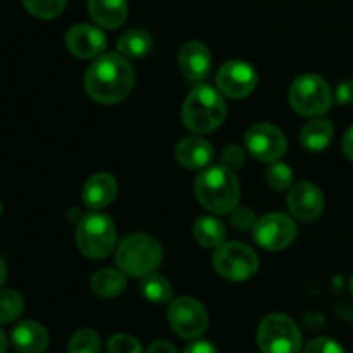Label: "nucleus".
I'll use <instances>...</instances> for the list:
<instances>
[{"mask_svg": "<svg viewBox=\"0 0 353 353\" xmlns=\"http://www.w3.org/2000/svg\"><path fill=\"white\" fill-rule=\"evenodd\" d=\"M257 72L248 62L228 61L219 68L216 76L217 90L224 97L240 100L250 95L257 86Z\"/></svg>", "mask_w": 353, "mask_h": 353, "instance_id": "f8f14e48", "label": "nucleus"}, {"mask_svg": "<svg viewBox=\"0 0 353 353\" xmlns=\"http://www.w3.org/2000/svg\"><path fill=\"white\" fill-rule=\"evenodd\" d=\"M195 195L210 212L231 214L240 203V183L234 171L224 165H214L196 176Z\"/></svg>", "mask_w": 353, "mask_h": 353, "instance_id": "f03ea898", "label": "nucleus"}, {"mask_svg": "<svg viewBox=\"0 0 353 353\" xmlns=\"http://www.w3.org/2000/svg\"><path fill=\"white\" fill-rule=\"evenodd\" d=\"M152 50V37L145 30H130L117 41V52L124 57L140 59Z\"/></svg>", "mask_w": 353, "mask_h": 353, "instance_id": "5701e85b", "label": "nucleus"}, {"mask_svg": "<svg viewBox=\"0 0 353 353\" xmlns=\"http://www.w3.org/2000/svg\"><path fill=\"white\" fill-rule=\"evenodd\" d=\"M117 196V181L109 172H97L83 186L81 199L88 209L100 210L109 207Z\"/></svg>", "mask_w": 353, "mask_h": 353, "instance_id": "f3484780", "label": "nucleus"}, {"mask_svg": "<svg viewBox=\"0 0 353 353\" xmlns=\"http://www.w3.org/2000/svg\"><path fill=\"white\" fill-rule=\"evenodd\" d=\"M174 155L179 165L196 171V169H205L214 161L216 152L205 138L186 137L176 145Z\"/></svg>", "mask_w": 353, "mask_h": 353, "instance_id": "dca6fc26", "label": "nucleus"}, {"mask_svg": "<svg viewBox=\"0 0 353 353\" xmlns=\"http://www.w3.org/2000/svg\"><path fill=\"white\" fill-rule=\"evenodd\" d=\"M226 112L223 93L209 85H199L186 97L181 117L192 133L203 134L217 130L226 119Z\"/></svg>", "mask_w": 353, "mask_h": 353, "instance_id": "7ed1b4c3", "label": "nucleus"}, {"mask_svg": "<svg viewBox=\"0 0 353 353\" xmlns=\"http://www.w3.org/2000/svg\"><path fill=\"white\" fill-rule=\"evenodd\" d=\"M265 181L276 192H283V190L292 188L293 183V171L288 164L285 162H272L269 169L265 171Z\"/></svg>", "mask_w": 353, "mask_h": 353, "instance_id": "cd10ccee", "label": "nucleus"}, {"mask_svg": "<svg viewBox=\"0 0 353 353\" xmlns=\"http://www.w3.org/2000/svg\"><path fill=\"white\" fill-rule=\"evenodd\" d=\"M0 214H2V202H0Z\"/></svg>", "mask_w": 353, "mask_h": 353, "instance_id": "ea45409f", "label": "nucleus"}, {"mask_svg": "<svg viewBox=\"0 0 353 353\" xmlns=\"http://www.w3.org/2000/svg\"><path fill=\"white\" fill-rule=\"evenodd\" d=\"M333 134L334 126L331 121L324 117H312L303 124L300 131V141L309 152H323L333 141Z\"/></svg>", "mask_w": 353, "mask_h": 353, "instance_id": "aec40b11", "label": "nucleus"}, {"mask_svg": "<svg viewBox=\"0 0 353 353\" xmlns=\"http://www.w3.org/2000/svg\"><path fill=\"white\" fill-rule=\"evenodd\" d=\"M168 321L172 331L183 340H199L209 327L205 307L193 296H179L168 309Z\"/></svg>", "mask_w": 353, "mask_h": 353, "instance_id": "1a4fd4ad", "label": "nucleus"}, {"mask_svg": "<svg viewBox=\"0 0 353 353\" xmlns=\"http://www.w3.org/2000/svg\"><path fill=\"white\" fill-rule=\"evenodd\" d=\"M162 248L155 238L145 233L128 234L116 250V264L131 278H145L157 271L162 264Z\"/></svg>", "mask_w": 353, "mask_h": 353, "instance_id": "20e7f679", "label": "nucleus"}, {"mask_svg": "<svg viewBox=\"0 0 353 353\" xmlns=\"http://www.w3.org/2000/svg\"><path fill=\"white\" fill-rule=\"evenodd\" d=\"M183 353H217V348L212 343H209V341L196 340L192 345H188Z\"/></svg>", "mask_w": 353, "mask_h": 353, "instance_id": "72a5a7b5", "label": "nucleus"}, {"mask_svg": "<svg viewBox=\"0 0 353 353\" xmlns=\"http://www.w3.org/2000/svg\"><path fill=\"white\" fill-rule=\"evenodd\" d=\"M126 274L121 269H100L90 279L92 292L100 299H116L126 290Z\"/></svg>", "mask_w": 353, "mask_h": 353, "instance_id": "412c9836", "label": "nucleus"}, {"mask_svg": "<svg viewBox=\"0 0 353 353\" xmlns=\"http://www.w3.org/2000/svg\"><path fill=\"white\" fill-rule=\"evenodd\" d=\"M0 353H7V340L2 330H0Z\"/></svg>", "mask_w": 353, "mask_h": 353, "instance_id": "4c0bfd02", "label": "nucleus"}, {"mask_svg": "<svg viewBox=\"0 0 353 353\" xmlns=\"http://www.w3.org/2000/svg\"><path fill=\"white\" fill-rule=\"evenodd\" d=\"M341 147H343V154L347 155L348 161L353 162V126L347 131V133H345Z\"/></svg>", "mask_w": 353, "mask_h": 353, "instance_id": "c9c22d12", "label": "nucleus"}, {"mask_svg": "<svg viewBox=\"0 0 353 353\" xmlns=\"http://www.w3.org/2000/svg\"><path fill=\"white\" fill-rule=\"evenodd\" d=\"M10 341L19 353H43L50 338L41 324L34 321H23L12 330Z\"/></svg>", "mask_w": 353, "mask_h": 353, "instance_id": "a211bd4d", "label": "nucleus"}, {"mask_svg": "<svg viewBox=\"0 0 353 353\" xmlns=\"http://www.w3.org/2000/svg\"><path fill=\"white\" fill-rule=\"evenodd\" d=\"M336 102L341 103V105H348V103H353V81L352 79H347V81L340 83L336 90Z\"/></svg>", "mask_w": 353, "mask_h": 353, "instance_id": "473e14b6", "label": "nucleus"}, {"mask_svg": "<svg viewBox=\"0 0 353 353\" xmlns=\"http://www.w3.org/2000/svg\"><path fill=\"white\" fill-rule=\"evenodd\" d=\"M6 279H7V268H6V264H3L2 259H0V288L3 286Z\"/></svg>", "mask_w": 353, "mask_h": 353, "instance_id": "e433bc0d", "label": "nucleus"}, {"mask_svg": "<svg viewBox=\"0 0 353 353\" xmlns=\"http://www.w3.org/2000/svg\"><path fill=\"white\" fill-rule=\"evenodd\" d=\"M303 353H345V350L336 340H333V338L319 336L314 338V340H310L309 343H307Z\"/></svg>", "mask_w": 353, "mask_h": 353, "instance_id": "7c9ffc66", "label": "nucleus"}, {"mask_svg": "<svg viewBox=\"0 0 353 353\" xmlns=\"http://www.w3.org/2000/svg\"><path fill=\"white\" fill-rule=\"evenodd\" d=\"M140 292L143 299L152 303H168L172 300L171 283L157 272H152V274L141 278Z\"/></svg>", "mask_w": 353, "mask_h": 353, "instance_id": "b1692460", "label": "nucleus"}, {"mask_svg": "<svg viewBox=\"0 0 353 353\" xmlns=\"http://www.w3.org/2000/svg\"><path fill=\"white\" fill-rule=\"evenodd\" d=\"M31 16L38 19H54L64 10L68 0H23Z\"/></svg>", "mask_w": 353, "mask_h": 353, "instance_id": "a878e982", "label": "nucleus"}, {"mask_svg": "<svg viewBox=\"0 0 353 353\" xmlns=\"http://www.w3.org/2000/svg\"><path fill=\"white\" fill-rule=\"evenodd\" d=\"M107 350L109 353H141V345L137 338L119 333L107 341Z\"/></svg>", "mask_w": 353, "mask_h": 353, "instance_id": "c85d7f7f", "label": "nucleus"}, {"mask_svg": "<svg viewBox=\"0 0 353 353\" xmlns=\"http://www.w3.org/2000/svg\"><path fill=\"white\" fill-rule=\"evenodd\" d=\"M257 345L262 353H300L302 333L292 317L271 314L259 324Z\"/></svg>", "mask_w": 353, "mask_h": 353, "instance_id": "0eeeda50", "label": "nucleus"}, {"mask_svg": "<svg viewBox=\"0 0 353 353\" xmlns=\"http://www.w3.org/2000/svg\"><path fill=\"white\" fill-rule=\"evenodd\" d=\"M350 293L353 295V276L350 278Z\"/></svg>", "mask_w": 353, "mask_h": 353, "instance_id": "58836bf2", "label": "nucleus"}, {"mask_svg": "<svg viewBox=\"0 0 353 353\" xmlns=\"http://www.w3.org/2000/svg\"><path fill=\"white\" fill-rule=\"evenodd\" d=\"M252 233L259 247L269 252H278L295 241L296 224L286 214L271 212L257 219Z\"/></svg>", "mask_w": 353, "mask_h": 353, "instance_id": "9d476101", "label": "nucleus"}, {"mask_svg": "<svg viewBox=\"0 0 353 353\" xmlns=\"http://www.w3.org/2000/svg\"><path fill=\"white\" fill-rule=\"evenodd\" d=\"M178 65L186 79L202 81L203 78H207L210 65H212V55H210L209 47L202 41H188L178 52Z\"/></svg>", "mask_w": 353, "mask_h": 353, "instance_id": "2eb2a0df", "label": "nucleus"}, {"mask_svg": "<svg viewBox=\"0 0 353 353\" xmlns=\"http://www.w3.org/2000/svg\"><path fill=\"white\" fill-rule=\"evenodd\" d=\"M88 10L95 24L105 30H117L128 17L126 0H90Z\"/></svg>", "mask_w": 353, "mask_h": 353, "instance_id": "6ab92c4d", "label": "nucleus"}, {"mask_svg": "<svg viewBox=\"0 0 353 353\" xmlns=\"http://www.w3.org/2000/svg\"><path fill=\"white\" fill-rule=\"evenodd\" d=\"M147 353H178V352H176L174 345L172 343H169V341H164V340H159L148 347Z\"/></svg>", "mask_w": 353, "mask_h": 353, "instance_id": "f704fd0d", "label": "nucleus"}, {"mask_svg": "<svg viewBox=\"0 0 353 353\" xmlns=\"http://www.w3.org/2000/svg\"><path fill=\"white\" fill-rule=\"evenodd\" d=\"M286 205L293 217L312 223L321 217L324 210V195L312 183H299L292 186L286 196Z\"/></svg>", "mask_w": 353, "mask_h": 353, "instance_id": "ddd939ff", "label": "nucleus"}, {"mask_svg": "<svg viewBox=\"0 0 353 353\" xmlns=\"http://www.w3.org/2000/svg\"><path fill=\"white\" fill-rule=\"evenodd\" d=\"M290 103L305 117H321L333 105V92L323 76L302 74L290 86Z\"/></svg>", "mask_w": 353, "mask_h": 353, "instance_id": "423d86ee", "label": "nucleus"}, {"mask_svg": "<svg viewBox=\"0 0 353 353\" xmlns=\"http://www.w3.org/2000/svg\"><path fill=\"white\" fill-rule=\"evenodd\" d=\"M24 310V300L21 293L14 290L0 292V324H10L21 317Z\"/></svg>", "mask_w": 353, "mask_h": 353, "instance_id": "393cba45", "label": "nucleus"}, {"mask_svg": "<svg viewBox=\"0 0 353 353\" xmlns=\"http://www.w3.org/2000/svg\"><path fill=\"white\" fill-rule=\"evenodd\" d=\"M255 223H257V216L252 209H245V207H236L231 212V224L236 228L238 231L254 230Z\"/></svg>", "mask_w": 353, "mask_h": 353, "instance_id": "2f4dec72", "label": "nucleus"}, {"mask_svg": "<svg viewBox=\"0 0 353 353\" xmlns=\"http://www.w3.org/2000/svg\"><path fill=\"white\" fill-rule=\"evenodd\" d=\"M214 269L224 279L247 281L259 271V257L241 241H224L214 252Z\"/></svg>", "mask_w": 353, "mask_h": 353, "instance_id": "6e6552de", "label": "nucleus"}, {"mask_svg": "<svg viewBox=\"0 0 353 353\" xmlns=\"http://www.w3.org/2000/svg\"><path fill=\"white\" fill-rule=\"evenodd\" d=\"M193 236L202 247L217 248L226 241V226L214 216H202L193 224Z\"/></svg>", "mask_w": 353, "mask_h": 353, "instance_id": "4be33fe9", "label": "nucleus"}, {"mask_svg": "<svg viewBox=\"0 0 353 353\" xmlns=\"http://www.w3.org/2000/svg\"><path fill=\"white\" fill-rule=\"evenodd\" d=\"M117 231L112 219L102 212H90L76 226V245L85 257L100 261L114 250Z\"/></svg>", "mask_w": 353, "mask_h": 353, "instance_id": "39448f33", "label": "nucleus"}, {"mask_svg": "<svg viewBox=\"0 0 353 353\" xmlns=\"http://www.w3.org/2000/svg\"><path fill=\"white\" fill-rule=\"evenodd\" d=\"M245 162V150L240 145H228L221 154V165L231 169V171H238L243 168Z\"/></svg>", "mask_w": 353, "mask_h": 353, "instance_id": "c756f323", "label": "nucleus"}, {"mask_svg": "<svg viewBox=\"0 0 353 353\" xmlns=\"http://www.w3.org/2000/svg\"><path fill=\"white\" fill-rule=\"evenodd\" d=\"M245 145L252 157L268 164L279 161L288 148V141L283 131L269 123L254 124L245 134Z\"/></svg>", "mask_w": 353, "mask_h": 353, "instance_id": "9b49d317", "label": "nucleus"}, {"mask_svg": "<svg viewBox=\"0 0 353 353\" xmlns=\"http://www.w3.org/2000/svg\"><path fill=\"white\" fill-rule=\"evenodd\" d=\"M65 47L78 59H97L105 52L107 38L97 26L79 23L65 33Z\"/></svg>", "mask_w": 353, "mask_h": 353, "instance_id": "4468645a", "label": "nucleus"}, {"mask_svg": "<svg viewBox=\"0 0 353 353\" xmlns=\"http://www.w3.org/2000/svg\"><path fill=\"white\" fill-rule=\"evenodd\" d=\"M133 86L134 69L121 54H102L86 69L85 90L99 103L123 102Z\"/></svg>", "mask_w": 353, "mask_h": 353, "instance_id": "f257e3e1", "label": "nucleus"}, {"mask_svg": "<svg viewBox=\"0 0 353 353\" xmlns=\"http://www.w3.org/2000/svg\"><path fill=\"white\" fill-rule=\"evenodd\" d=\"M68 353H100V338L93 330H79L71 336Z\"/></svg>", "mask_w": 353, "mask_h": 353, "instance_id": "bb28decb", "label": "nucleus"}]
</instances>
